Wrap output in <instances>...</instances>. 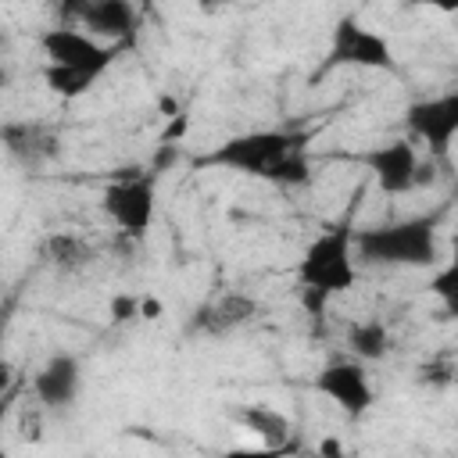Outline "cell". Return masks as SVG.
<instances>
[{"label": "cell", "instance_id": "cell-1", "mask_svg": "<svg viewBox=\"0 0 458 458\" xmlns=\"http://www.w3.org/2000/svg\"><path fill=\"white\" fill-rule=\"evenodd\" d=\"M354 258L383 268H433L440 261L437 215H411L354 229Z\"/></svg>", "mask_w": 458, "mask_h": 458}, {"label": "cell", "instance_id": "cell-2", "mask_svg": "<svg viewBox=\"0 0 458 458\" xmlns=\"http://www.w3.org/2000/svg\"><path fill=\"white\" fill-rule=\"evenodd\" d=\"M354 261H358L354 258V222L340 218L304 247V254L297 261V283H301V290L329 301L336 293H347L358 283Z\"/></svg>", "mask_w": 458, "mask_h": 458}, {"label": "cell", "instance_id": "cell-3", "mask_svg": "<svg viewBox=\"0 0 458 458\" xmlns=\"http://www.w3.org/2000/svg\"><path fill=\"white\" fill-rule=\"evenodd\" d=\"M308 147V132H293V129H254V132H240L229 136L225 143H218L215 150L197 157V168H229L240 175H254V179H268L272 168L290 157L293 150Z\"/></svg>", "mask_w": 458, "mask_h": 458}, {"label": "cell", "instance_id": "cell-4", "mask_svg": "<svg viewBox=\"0 0 458 458\" xmlns=\"http://www.w3.org/2000/svg\"><path fill=\"white\" fill-rule=\"evenodd\" d=\"M100 208L104 215L132 240L147 236V229L154 225V211H157V190H154V175H122L114 182L104 186L100 193Z\"/></svg>", "mask_w": 458, "mask_h": 458}, {"label": "cell", "instance_id": "cell-5", "mask_svg": "<svg viewBox=\"0 0 458 458\" xmlns=\"http://www.w3.org/2000/svg\"><path fill=\"white\" fill-rule=\"evenodd\" d=\"M39 50H43L47 64L75 68V72H89V75H104L118 61V54L125 47L97 43L93 36H86L75 25H54V29H43L39 32Z\"/></svg>", "mask_w": 458, "mask_h": 458}, {"label": "cell", "instance_id": "cell-6", "mask_svg": "<svg viewBox=\"0 0 458 458\" xmlns=\"http://www.w3.org/2000/svg\"><path fill=\"white\" fill-rule=\"evenodd\" d=\"M340 64H351V68H379V72H397V61H394V50L390 43L365 29L358 18L344 14L336 25H333V39H329V57L322 64V72H333Z\"/></svg>", "mask_w": 458, "mask_h": 458}, {"label": "cell", "instance_id": "cell-7", "mask_svg": "<svg viewBox=\"0 0 458 458\" xmlns=\"http://www.w3.org/2000/svg\"><path fill=\"white\" fill-rule=\"evenodd\" d=\"M64 18L75 21V29H86L97 43L107 47H132L136 43V7L129 0H79L61 7Z\"/></svg>", "mask_w": 458, "mask_h": 458}, {"label": "cell", "instance_id": "cell-8", "mask_svg": "<svg viewBox=\"0 0 458 458\" xmlns=\"http://www.w3.org/2000/svg\"><path fill=\"white\" fill-rule=\"evenodd\" d=\"M404 125L415 140L429 147V161H444L458 136V93H440L429 100H415L404 111Z\"/></svg>", "mask_w": 458, "mask_h": 458}, {"label": "cell", "instance_id": "cell-9", "mask_svg": "<svg viewBox=\"0 0 458 458\" xmlns=\"http://www.w3.org/2000/svg\"><path fill=\"white\" fill-rule=\"evenodd\" d=\"M315 394H322L326 401H333L347 419H361L376 394L369 386V376H365V365L361 361H351V358H333L326 361L318 372H315Z\"/></svg>", "mask_w": 458, "mask_h": 458}, {"label": "cell", "instance_id": "cell-10", "mask_svg": "<svg viewBox=\"0 0 458 458\" xmlns=\"http://www.w3.org/2000/svg\"><path fill=\"white\" fill-rule=\"evenodd\" d=\"M258 315H261V304L250 293L229 290V293L193 308V315L186 322V333L190 336H229V333L250 326Z\"/></svg>", "mask_w": 458, "mask_h": 458}, {"label": "cell", "instance_id": "cell-11", "mask_svg": "<svg viewBox=\"0 0 458 458\" xmlns=\"http://www.w3.org/2000/svg\"><path fill=\"white\" fill-rule=\"evenodd\" d=\"M365 165L386 197H404L419 186V154L408 140H390L383 147H372L365 154Z\"/></svg>", "mask_w": 458, "mask_h": 458}, {"label": "cell", "instance_id": "cell-12", "mask_svg": "<svg viewBox=\"0 0 458 458\" xmlns=\"http://www.w3.org/2000/svg\"><path fill=\"white\" fill-rule=\"evenodd\" d=\"M82 390V361L79 354H68V351H57L50 354L36 376H32V394L43 408H68Z\"/></svg>", "mask_w": 458, "mask_h": 458}, {"label": "cell", "instance_id": "cell-13", "mask_svg": "<svg viewBox=\"0 0 458 458\" xmlns=\"http://www.w3.org/2000/svg\"><path fill=\"white\" fill-rule=\"evenodd\" d=\"M0 143L21 168H43L61 154V136L39 122H11L0 129Z\"/></svg>", "mask_w": 458, "mask_h": 458}, {"label": "cell", "instance_id": "cell-14", "mask_svg": "<svg viewBox=\"0 0 458 458\" xmlns=\"http://www.w3.org/2000/svg\"><path fill=\"white\" fill-rule=\"evenodd\" d=\"M233 419H236L243 429H250V433L261 440V447L283 451V447L293 444V422H290L283 411L268 408V404H243V408L233 411Z\"/></svg>", "mask_w": 458, "mask_h": 458}, {"label": "cell", "instance_id": "cell-15", "mask_svg": "<svg viewBox=\"0 0 458 458\" xmlns=\"http://www.w3.org/2000/svg\"><path fill=\"white\" fill-rule=\"evenodd\" d=\"M39 258L43 265H50L54 272H82L86 265L97 261L93 243H86L79 233H50L39 243Z\"/></svg>", "mask_w": 458, "mask_h": 458}, {"label": "cell", "instance_id": "cell-16", "mask_svg": "<svg viewBox=\"0 0 458 458\" xmlns=\"http://www.w3.org/2000/svg\"><path fill=\"white\" fill-rule=\"evenodd\" d=\"M347 351L358 361H383L390 354V329L379 318H361L347 326Z\"/></svg>", "mask_w": 458, "mask_h": 458}, {"label": "cell", "instance_id": "cell-17", "mask_svg": "<svg viewBox=\"0 0 458 458\" xmlns=\"http://www.w3.org/2000/svg\"><path fill=\"white\" fill-rule=\"evenodd\" d=\"M100 75H89V72H75V68H57V64H43V82L50 93L64 97V100H75L82 93H89L97 86Z\"/></svg>", "mask_w": 458, "mask_h": 458}, {"label": "cell", "instance_id": "cell-18", "mask_svg": "<svg viewBox=\"0 0 458 458\" xmlns=\"http://www.w3.org/2000/svg\"><path fill=\"white\" fill-rule=\"evenodd\" d=\"M308 179H311V161H308V147H304V150H293L290 157H283L265 182H276V186H304Z\"/></svg>", "mask_w": 458, "mask_h": 458}, {"label": "cell", "instance_id": "cell-19", "mask_svg": "<svg viewBox=\"0 0 458 458\" xmlns=\"http://www.w3.org/2000/svg\"><path fill=\"white\" fill-rule=\"evenodd\" d=\"M454 279H458L454 265H444V268L433 276V283H429V290H433L437 297H444V308H447V311H454Z\"/></svg>", "mask_w": 458, "mask_h": 458}, {"label": "cell", "instance_id": "cell-20", "mask_svg": "<svg viewBox=\"0 0 458 458\" xmlns=\"http://www.w3.org/2000/svg\"><path fill=\"white\" fill-rule=\"evenodd\" d=\"M136 315H140V297H132V293L111 297V318H114V322H129V318H136Z\"/></svg>", "mask_w": 458, "mask_h": 458}, {"label": "cell", "instance_id": "cell-21", "mask_svg": "<svg viewBox=\"0 0 458 458\" xmlns=\"http://www.w3.org/2000/svg\"><path fill=\"white\" fill-rule=\"evenodd\" d=\"M279 454L283 451H272V447H229L218 458H279Z\"/></svg>", "mask_w": 458, "mask_h": 458}, {"label": "cell", "instance_id": "cell-22", "mask_svg": "<svg viewBox=\"0 0 458 458\" xmlns=\"http://www.w3.org/2000/svg\"><path fill=\"white\" fill-rule=\"evenodd\" d=\"M14 397H18V386L0 397V458H11V454H7V444H4V422H7V415H11V408H14Z\"/></svg>", "mask_w": 458, "mask_h": 458}, {"label": "cell", "instance_id": "cell-23", "mask_svg": "<svg viewBox=\"0 0 458 458\" xmlns=\"http://www.w3.org/2000/svg\"><path fill=\"white\" fill-rule=\"evenodd\" d=\"M14 386H18V376H14L11 361H4V365H0V397H4L7 390H14Z\"/></svg>", "mask_w": 458, "mask_h": 458}, {"label": "cell", "instance_id": "cell-24", "mask_svg": "<svg viewBox=\"0 0 458 458\" xmlns=\"http://www.w3.org/2000/svg\"><path fill=\"white\" fill-rule=\"evenodd\" d=\"M422 372H429V376H422V379H429V383H451V369H447V365H426Z\"/></svg>", "mask_w": 458, "mask_h": 458}, {"label": "cell", "instance_id": "cell-25", "mask_svg": "<svg viewBox=\"0 0 458 458\" xmlns=\"http://www.w3.org/2000/svg\"><path fill=\"white\" fill-rule=\"evenodd\" d=\"M318 451H322V458H344V447H340L336 437H326V440L318 444Z\"/></svg>", "mask_w": 458, "mask_h": 458}, {"label": "cell", "instance_id": "cell-26", "mask_svg": "<svg viewBox=\"0 0 458 458\" xmlns=\"http://www.w3.org/2000/svg\"><path fill=\"white\" fill-rule=\"evenodd\" d=\"M140 315H143V318H157V315H161V301H154V297H140Z\"/></svg>", "mask_w": 458, "mask_h": 458}, {"label": "cell", "instance_id": "cell-27", "mask_svg": "<svg viewBox=\"0 0 458 458\" xmlns=\"http://www.w3.org/2000/svg\"><path fill=\"white\" fill-rule=\"evenodd\" d=\"M7 86H11V68H7L4 61H0V93H4Z\"/></svg>", "mask_w": 458, "mask_h": 458}, {"label": "cell", "instance_id": "cell-28", "mask_svg": "<svg viewBox=\"0 0 458 458\" xmlns=\"http://www.w3.org/2000/svg\"><path fill=\"white\" fill-rule=\"evenodd\" d=\"M7 358H4V318H0V365H4Z\"/></svg>", "mask_w": 458, "mask_h": 458}, {"label": "cell", "instance_id": "cell-29", "mask_svg": "<svg viewBox=\"0 0 458 458\" xmlns=\"http://www.w3.org/2000/svg\"><path fill=\"white\" fill-rule=\"evenodd\" d=\"M4 43H7V32H4V29H0V50H4Z\"/></svg>", "mask_w": 458, "mask_h": 458}]
</instances>
